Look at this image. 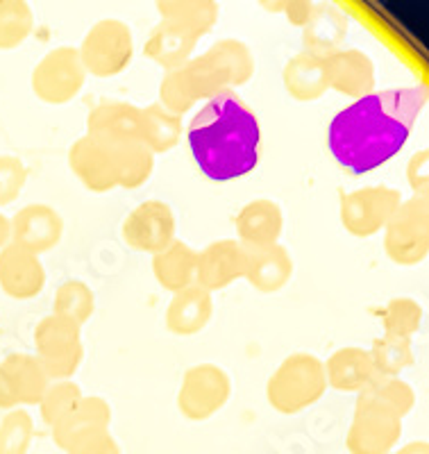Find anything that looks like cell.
Listing matches in <instances>:
<instances>
[{"instance_id": "6da1fadb", "label": "cell", "mask_w": 429, "mask_h": 454, "mask_svg": "<svg viewBox=\"0 0 429 454\" xmlns=\"http://www.w3.org/2000/svg\"><path fill=\"white\" fill-rule=\"evenodd\" d=\"M427 103V89L395 87L355 100L332 119L327 148L352 176H366L394 160L407 145Z\"/></svg>"}, {"instance_id": "7a4b0ae2", "label": "cell", "mask_w": 429, "mask_h": 454, "mask_svg": "<svg viewBox=\"0 0 429 454\" xmlns=\"http://www.w3.org/2000/svg\"><path fill=\"white\" fill-rule=\"evenodd\" d=\"M184 139L200 173L212 182H232L250 176L261 155V125L257 114L222 91L198 109L184 125Z\"/></svg>"}, {"instance_id": "3957f363", "label": "cell", "mask_w": 429, "mask_h": 454, "mask_svg": "<svg viewBox=\"0 0 429 454\" xmlns=\"http://www.w3.org/2000/svg\"><path fill=\"white\" fill-rule=\"evenodd\" d=\"M327 393L323 359L311 352H291L266 382L269 404L282 416H298L321 403Z\"/></svg>"}, {"instance_id": "277c9868", "label": "cell", "mask_w": 429, "mask_h": 454, "mask_svg": "<svg viewBox=\"0 0 429 454\" xmlns=\"http://www.w3.org/2000/svg\"><path fill=\"white\" fill-rule=\"evenodd\" d=\"M35 356L51 382L73 380L84 362L82 325L58 314L43 316L35 327Z\"/></svg>"}, {"instance_id": "5b68a950", "label": "cell", "mask_w": 429, "mask_h": 454, "mask_svg": "<svg viewBox=\"0 0 429 454\" xmlns=\"http://www.w3.org/2000/svg\"><path fill=\"white\" fill-rule=\"evenodd\" d=\"M384 253L395 266L411 269L429 254V196H411L400 202L384 227Z\"/></svg>"}, {"instance_id": "8992f818", "label": "cell", "mask_w": 429, "mask_h": 454, "mask_svg": "<svg viewBox=\"0 0 429 454\" xmlns=\"http://www.w3.org/2000/svg\"><path fill=\"white\" fill-rule=\"evenodd\" d=\"M78 51L87 75L116 78L132 64L135 35L121 19H100L89 27Z\"/></svg>"}, {"instance_id": "52a82bcc", "label": "cell", "mask_w": 429, "mask_h": 454, "mask_svg": "<svg viewBox=\"0 0 429 454\" xmlns=\"http://www.w3.org/2000/svg\"><path fill=\"white\" fill-rule=\"evenodd\" d=\"M402 420L398 413L378 397L359 393L350 427L346 434V448L350 454H388L402 439Z\"/></svg>"}, {"instance_id": "ba28073f", "label": "cell", "mask_w": 429, "mask_h": 454, "mask_svg": "<svg viewBox=\"0 0 429 454\" xmlns=\"http://www.w3.org/2000/svg\"><path fill=\"white\" fill-rule=\"evenodd\" d=\"M89 75L80 59L78 46H58L36 62L30 75V87L42 103L59 107L82 93Z\"/></svg>"}, {"instance_id": "9c48e42d", "label": "cell", "mask_w": 429, "mask_h": 454, "mask_svg": "<svg viewBox=\"0 0 429 454\" xmlns=\"http://www.w3.org/2000/svg\"><path fill=\"white\" fill-rule=\"evenodd\" d=\"M402 192L388 184L359 186L339 198V216L346 232L357 239H370L384 232L386 223L402 202Z\"/></svg>"}, {"instance_id": "30bf717a", "label": "cell", "mask_w": 429, "mask_h": 454, "mask_svg": "<svg viewBox=\"0 0 429 454\" xmlns=\"http://www.w3.org/2000/svg\"><path fill=\"white\" fill-rule=\"evenodd\" d=\"M232 397V380L218 364L202 362L186 368L177 391V409L186 420L202 423L214 419Z\"/></svg>"}, {"instance_id": "8fae6325", "label": "cell", "mask_w": 429, "mask_h": 454, "mask_svg": "<svg viewBox=\"0 0 429 454\" xmlns=\"http://www.w3.org/2000/svg\"><path fill=\"white\" fill-rule=\"evenodd\" d=\"M177 232V218L171 205L164 200H144L125 216L121 225L123 241L135 253H144L155 257L157 253L171 246L176 241Z\"/></svg>"}, {"instance_id": "7c38bea8", "label": "cell", "mask_w": 429, "mask_h": 454, "mask_svg": "<svg viewBox=\"0 0 429 454\" xmlns=\"http://www.w3.org/2000/svg\"><path fill=\"white\" fill-rule=\"evenodd\" d=\"M218 93L222 91L214 78V73L209 71L200 55H193V59H189L186 64L164 73L157 103H161L168 112L177 114V116H184V114L191 112L193 105L214 98Z\"/></svg>"}, {"instance_id": "4fadbf2b", "label": "cell", "mask_w": 429, "mask_h": 454, "mask_svg": "<svg viewBox=\"0 0 429 454\" xmlns=\"http://www.w3.org/2000/svg\"><path fill=\"white\" fill-rule=\"evenodd\" d=\"M48 384L51 380L35 355L12 352L0 362V409L36 407Z\"/></svg>"}, {"instance_id": "5bb4252c", "label": "cell", "mask_w": 429, "mask_h": 454, "mask_svg": "<svg viewBox=\"0 0 429 454\" xmlns=\"http://www.w3.org/2000/svg\"><path fill=\"white\" fill-rule=\"evenodd\" d=\"M10 243L36 254V257L58 248L64 237L62 214L46 202H32V205L21 207L10 218Z\"/></svg>"}, {"instance_id": "9a60e30c", "label": "cell", "mask_w": 429, "mask_h": 454, "mask_svg": "<svg viewBox=\"0 0 429 454\" xmlns=\"http://www.w3.org/2000/svg\"><path fill=\"white\" fill-rule=\"evenodd\" d=\"M248 254L237 239H218L198 250L196 284L209 294L228 289L246 278Z\"/></svg>"}, {"instance_id": "2e32d148", "label": "cell", "mask_w": 429, "mask_h": 454, "mask_svg": "<svg viewBox=\"0 0 429 454\" xmlns=\"http://www.w3.org/2000/svg\"><path fill=\"white\" fill-rule=\"evenodd\" d=\"M68 166L87 192L107 193L119 186L112 144H105L96 137L82 135L73 141L68 150Z\"/></svg>"}, {"instance_id": "e0dca14e", "label": "cell", "mask_w": 429, "mask_h": 454, "mask_svg": "<svg viewBox=\"0 0 429 454\" xmlns=\"http://www.w3.org/2000/svg\"><path fill=\"white\" fill-rule=\"evenodd\" d=\"M46 266L42 257L7 243L0 250V289L12 300H32L46 286Z\"/></svg>"}, {"instance_id": "ac0fdd59", "label": "cell", "mask_w": 429, "mask_h": 454, "mask_svg": "<svg viewBox=\"0 0 429 454\" xmlns=\"http://www.w3.org/2000/svg\"><path fill=\"white\" fill-rule=\"evenodd\" d=\"M327 80L330 89L352 100H362L375 91L378 71L370 55L359 48H341L327 57Z\"/></svg>"}, {"instance_id": "d6986e66", "label": "cell", "mask_w": 429, "mask_h": 454, "mask_svg": "<svg viewBox=\"0 0 429 454\" xmlns=\"http://www.w3.org/2000/svg\"><path fill=\"white\" fill-rule=\"evenodd\" d=\"M234 230H237V241L246 250L275 246L285 234V212L279 202L270 198H254L238 209Z\"/></svg>"}, {"instance_id": "ffe728a7", "label": "cell", "mask_w": 429, "mask_h": 454, "mask_svg": "<svg viewBox=\"0 0 429 454\" xmlns=\"http://www.w3.org/2000/svg\"><path fill=\"white\" fill-rule=\"evenodd\" d=\"M112 425V404L100 395H82L75 407L51 427L52 441L62 452H71L82 439L91 436L93 432L109 429Z\"/></svg>"}, {"instance_id": "44dd1931", "label": "cell", "mask_w": 429, "mask_h": 454, "mask_svg": "<svg viewBox=\"0 0 429 454\" xmlns=\"http://www.w3.org/2000/svg\"><path fill=\"white\" fill-rule=\"evenodd\" d=\"M202 59L209 64L222 91H234V89L248 84L254 75V67H257L248 43L237 36L218 39L209 51L202 52Z\"/></svg>"}, {"instance_id": "7402d4cb", "label": "cell", "mask_w": 429, "mask_h": 454, "mask_svg": "<svg viewBox=\"0 0 429 454\" xmlns=\"http://www.w3.org/2000/svg\"><path fill=\"white\" fill-rule=\"evenodd\" d=\"M350 19L341 7L332 3H316L309 21L302 27V51L318 57H330L339 52L346 43Z\"/></svg>"}, {"instance_id": "603a6c76", "label": "cell", "mask_w": 429, "mask_h": 454, "mask_svg": "<svg viewBox=\"0 0 429 454\" xmlns=\"http://www.w3.org/2000/svg\"><path fill=\"white\" fill-rule=\"evenodd\" d=\"M327 388L341 393H362L378 377L370 362V352L359 346L339 348L323 362Z\"/></svg>"}, {"instance_id": "cb8c5ba5", "label": "cell", "mask_w": 429, "mask_h": 454, "mask_svg": "<svg viewBox=\"0 0 429 454\" xmlns=\"http://www.w3.org/2000/svg\"><path fill=\"white\" fill-rule=\"evenodd\" d=\"M212 316L214 295L193 284L180 294H173L164 316L166 330L176 336H196L212 323Z\"/></svg>"}, {"instance_id": "d4e9b609", "label": "cell", "mask_w": 429, "mask_h": 454, "mask_svg": "<svg viewBox=\"0 0 429 454\" xmlns=\"http://www.w3.org/2000/svg\"><path fill=\"white\" fill-rule=\"evenodd\" d=\"M141 109L125 100H103L89 112L87 132L105 144L139 139Z\"/></svg>"}, {"instance_id": "484cf974", "label": "cell", "mask_w": 429, "mask_h": 454, "mask_svg": "<svg viewBox=\"0 0 429 454\" xmlns=\"http://www.w3.org/2000/svg\"><path fill=\"white\" fill-rule=\"evenodd\" d=\"M248 266H246V278L253 289L259 294H277L293 278V257L289 248L282 243L266 246V248H250Z\"/></svg>"}, {"instance_id": "4316f807", "label": "cell", "mask_w": 429, "mask_h": 454, "mask_svg": "<svg viewBox=\"0 0 429 454\" xmlns=\"http://www.w3.org/2000/svg\"><path fill=\"white\" fill-rule=\"evenodd\" d=\"M282 80L289 96L298 103H316L330 91L327 80V57L300 51L285 64Z\"/></svg>"}, {"instance_id": "83f0119b", "label": "cell", "mask_w": 429, "mask_h": 454, "mask_svg": "<svg viewBox=\"0 0 429 454\" xmlns=\"http://www.w3.org/2000/svg\"><path fill=\"white\" fill-rule=\"evenodd\" d=\"M198 42H200V36L191 35L184 27L171 21H160L145 39L144 55L164 71H173L193 59Z\"/></svg>"}, {"instance_id": "f1b7e54d", "label": "cell", "mask_w": 429, "mask_h": 454, "mask_svg": "<svg viewBox=\"0 0 429 454\" xmlns=\"http://www.w3.org/2000/svg\"><path fill=\"white\" fill-rule=\"evenodd\" d=\"M198 250L182 239H176L161 253L152 257V275L157 284L168 294H180L186 286L196 284Z\"/></svg>"}, {"instance_id": "f546056e", "label": "cell", "mask_w": 429, "mask_h": 454, "mask_svg": "<svg viewBox=\"0 0 429 454\" xmlns=\"http://www.w3.org/2000/svg\"><path fill=\"white\" fill-rule=\"evenodd\" d=\"M184 139V116L168 112L161 103H151L141 109L139 141L152 155H166Z\"/></svg>"}, {"instance_id": "4dcf8cb0", "label": "cell", "mask_w": 429, "mask_h": 454, "mask_svg": "<svg viewBox=\"0 0 429 454\" xmlns=\"http://www.w3.org/2000/svg\"><path fill=\"white\" fill-rule=\"evenodd\" d=\"M161 21H171L191 35L205 36L216 27L221 7L216 0H157Z\"/></svg>"}, {"instance_id": "1f68e13d", "label": "cell", "mask_w": 429, "mask_h": 454, "mask_svg": "<svg viewBox=\"0 0 429 454\" xmlns=\"http://www.w3.org/2000/svg\"><path fill=\"white\" fill-rule=\"evenodd\" d=\"M116 166V182L121 189H139L155 173L157 157L139 139L112 144Z\"/></svg>"}, {"instance_id": "d6a6232c", "label": "cell", "mask_w": 429, "mask_h": 454, "mask_svg": "<svg viewBox=\"0 0 429 454\" xmlns=\"http://www.w3.org/2000/svg\"><path fill=\"white\" fill-rule=\"evenodd\" d=\"M368 352H370V362L379 377H400V372L411 368L416 362L414 343L409 339H398V336H378Z\"/></svg>"}, {"instance_id": "836d02e7", "label": "cell", "mask_w": 429, "mask_h": 454, "mask_svg": "<svg viewBox=\"0 0 429 454\" xmlns=\"http://www.w3.org/2000/svg\"><path fill=\"white\" fill-rule=\"evenodd\" d=\"M379 318H382L384 334L414 340V336L423 327L425 309L418 300L400 295V298L388 300L386 305L379 309Z\"/></svg>"}, {"instance_id": "e575fe53", "label": "cell", "mask_w": 429, "mask_h": 454, "mask_svg": "<svg viewBox=\"0 0 429 454\" xmlns=\"http://www.w3.org/2000/svg\"><path fill=\"white\" fill-rule=\"evenodd\" d=\"M35 12L26 0H0V51H14L30 39Z\"/></svg>"}, {"instance_id": "d590c367", "label": "cell", "mask_w": 429, "mask_h": 454, "mask_svg": "<svg viewBox=\"0 0 429 454\" xmlns=\"http://www.w3.org/2000/svg\"><path fill=\"white\" fill-rule=\"evenodd\" d=\"M96 311V294L82 279H68L58 286L52 298V314L75 320L78 325H87Z\"/></svg>"}, {"instance_id": "8d00e7d4", "label": "cell", "mask_w": 429, "mask_h": 454, "mask_svg": "<svg viewBox=\"0 0 429 454\" xmlns=\"http://www.w3.org/2000/svg\"><path fill=\"white\" fill-rule=\"evenodd\" d=\"M84 391L80 388L78 382H73V380H62V382H51L48 384L46 393L39 400V416H42L43 425L46 427H55L59 420L71 411L75 404L82 400Z\"/></svg>"}, {"instance_id": "74e56055", "label": "cell", "mask_w": 429, "mask_h": 454, "mask_svg": "<svg viewBox=\"0 0 429 454\" xmlns=\"http://www.w3.org/2000/svg\"><path fill=\"white\" fill-rule=\"evenodd\" d=\"M35 441V420L27 409H12L0 420V454H27Z\"/></svg>"}, {"instance_id": "f35d334b", "label": "cell", "mask_w": 429, "mask_h": 454, "mask_svg": "<svg viewBox=\"0 0 429 454\" xmlns=\"http://www.w3.org/2000/svg\"><path fill=\"white\" fill-rule=\"evenodd\" d=\"M368 395L378 397L379 403H384L386 407L394 409L400 419H407L409 413L416 409V388L409 382H404L402 377H375L370 382V387L366 388Z\"/></svg>"}, {"instance_id": "ab89813d", "label": "cell", "mask_w": 429, "mask_h": 454, "mask_svg": "<svg viewBox=\"0 0 429 454\" xmlns=\"http://www.w3.org/2000/svg\"><path fill=\"white\" fill-rule=\"evenodd\" d=\"M27 166L21 157L0 155V207H10L21 198L27 184Z\"/></svg>"}, {"instance_id": "60d3db41", "label": "cell", "mask_w": 429, "mask_h": 454, "mask_svg": "<svg viewBox=\"0 0 429 454\" xmlns=\"http://www.w3.org/2000/svg\"><path fill=\"white\" fill-rule=\"evenodd\" d=\"M407 184L411 186L414 196H425L429 193V150L420 148L407 161Z\"/></svg>"}, {"instance_id": "b9f144b4", "label": "cell", "mask_w": 429, "mask_h": 454, "mask_svg": "<svg viewBox=\"0 0 429 454\" xmlns=\"http://www.w3.org/2000/svg\"><path fill=\"white\" fill-rule=\"evenodd\" d=\"M68 454H123V450H121L119 441L114 439V434L109 429H100V432H93L91 436L80 441Z\"/></svg>"}, {"instance_id": "7bdbcfd3", "label": "cell", "mask_w": 429, "mask_h": 454, "mask_svg": "<svg viewBox=\"0 0 429 454\" xmlns=\"http://www.w3.org/2000/svg\"><path fill=\"white\" fill-rule=\"evenodd\" d=\"M261 7H277L275 12H282L286 16V21L293 27H305L309 21L311 12H314L316 3L311 0H279V3H259Z\"/></svg>"}, {"instance_id": "ee69618b", "label": "cell", "mask_w": 429, "mask_h": 454, "mask_svg": "<svg viewBox=\"0 0 429 454\" xmlns=\"http://www.w3.org/2000/svg\"><path fill=\"white\" fill-rule=\"evenodd\" d=\"M388 454H429V443L427 441H411V443L400 445Z\"/></svg>"}, {"instance_id": "f6af8a7d", "label": "cell", "mask_w": 429, "mask_h": 454, "mask_svg": "<svg viewBox=\"0 0 429 454\" xmlns=\"http://www.w3.org/2000/svg\"><path fill=\"white\" fill-rule=\"evenodd\" d=\"M12 239V227H10V216L0 212V250L5 248Z\"/></svg>"}]
</instances>
